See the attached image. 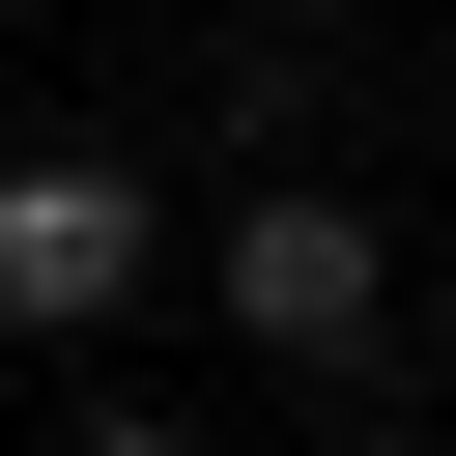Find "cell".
Instances as JSON below:
<instances>
[{"label": "cell", "instance_id": "cell-3", "mask_svg": "<svg viewBox=\"0 0 456 456\" xmlns=\"http://www.w3.org/2000/svg\"><path fill=\"white\" fill-rule=\"evenodd\" d=\"M57 456H200V428H142V399H86V428H57Z\"/></svg>", "mask_w": 456, "mask_h": 456}, {"label": "cell", "instance_id": "cell-4", "mask_svg": "<svg viewBox=\"0 0 456 456\" xmlns=\"http://www.w3.org/2000/svg\"><path fill=\"white\" fill-rule=\"evenodd\" d=\"M342 456H456V428H342Z\"/></svg>", "mask_w": 456, "mask_h": 456}, {"label": "cell", "instance_id": "cell-2", "mask_svg": "<svg viewBox=\"0 0 456 456\" xmlns=\"http://www.w3.org/2000/svg\"><path fill=\"white\" fill-rule=\"evenodd\" d=\"M142 285H200V228H171L114 142H0V342H57V370H86Z\"/></svg>", "mask_w": 456, "mask_h": 456}, {"label": "cell", "instance_id": "cell-1", "mask_svg": "<svg viewBox=\"0 0 456 456\" xmlns=\"http://www.w3.org/2000/svg\"><path fill=\"white\" fill-rule=\"evenodd\" d=\"M200 314H228V342H256L285 399H342V370L399 342V228H370V200H342V171L285 142V171H256V200L200 228Z\"/></svg>", "mask_w": 456, "mask_h": 456}]
</instances>
